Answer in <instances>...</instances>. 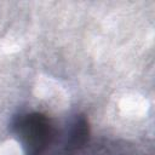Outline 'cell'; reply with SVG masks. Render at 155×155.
I'll return each instance as SVG.
<instances>
[{
  "label": "cell",
  "instance_id": "6da1fadb",
  "mask_svg": "<svg viewBox=\"0 0 155 155\" xmlns=\"http://www.w3.org/2000/svg\"><path fill=\"white\" fill-rule=\"evenodd\" d=\"M11 130L23 147L24 155H42L54 138L50 119L41 113L17 115L11 122Z\"/></svg>",
  "mask_w": 155,
  "mask_h": 155
},
{
  "label": "cell",
  "instance_id": "7a4b0ae2",
  "mask_svg": "<svg viewBox=\"0 0 155 155\" xmlns=\"http://www.w3.org/2000/svg\"><path fill=\"white\" fill-rule=\"evenodd\" d=\"M88 136H90V127L86 116L76 115L68 126L65 139L62 147V153L64 155L74 154L87 143Z\"/></svg>",
  "mask_w": 155,
  "mask_h": 155
}]
</instances>
